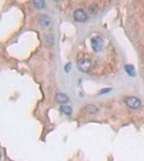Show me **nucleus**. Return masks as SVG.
<instances>
[{
  "label": "nucleus",
  "mask_w": 144,
  "mask_h": 161,
  "mask_svg": "<svg viewBox=\"0 0 144 161\" xmlns=\"http://www.w3.org/2000/svg\"><path fill=\"white\" fill-rule=\"evenodd\" d=\"M125 103L128 107H130V109H132V110H137L141 106V100L138 99L137 97H132V96L126 98Z\"/></svg>",
  "instance_id": "1"
},
{
  "label": "nucleus",
  "mask_w": 144,
  "mask_h": 161,
  "mask_svg": "<svg viewBox=\"0 0 144 161\" xmlns=\"http://www.w3.org/2000/svg\"><path fill=\"white\" fill-rule=\"evenodd\" d=\"M73 18L77 23H85L88 19V15L83 9H77L73 13Z\"/></svg>",
  "instance_id": "2"
},
{
  "label": "nucleus",
  "mask_w": 144,
  "mask_h": 161,
  "mask_svg": "<svg viewBox=\"0 0 144 161\" xmlns=\"http://www.w3.org/2000/svg\"><path fill=\"white\" fill-rule=\"evenodd\" d=\"M92 47L94 49V52L98 53L102 49L103 47V40L100 36H96L94 38H92Z\"/></svg>",
  "instance_id": "3"
},
{
  "label": "nucleus",
  "mask_w": 144,
  "mask_h": 161,
  "mask_svg": "<svg viewBox=\"0 0 144 161\" xmlns=\"http://www.w3.org/2000/svg\"><path fill=\"white\" fill-rule=\"evenodd\" d=\"M77 68L80 71L86 73L92 68V61H90V59H80L77 61Z\"/></svg>",
  "instance_id": "4"
},
{
  "label": "nucleus",
  "mask_w": 144,
  "mask_h": 161,
  "mask_svg": "<svg viewBox=\"0 0 144 161\" xmlns=\"http://www.w3.org/2000/svg\"><path fill=\"white\" fill-rule=\"evenodd\" d=\"M55 101H56L57 103H59L60 105L65 104V103L69 102V97L65 94H57L56 97H55Z\"/></svg>",
  "instance_id": "5"
},
{
  "label": "nucleus",
  "mask_w": 144,
  "mask_h": 161,
  "mask_svg": "<svg viewBox=\"0 0 144 161\" xmlns=\"http://www.w3.org/2000/svg\"><path fill=\"white\" fill-rule=\"evenodd\" d=\"M39 23L42 27H49L51 24V18L47 15H40Z\"/></svg>",
  "instance_id": "6"
},
{
  "label": "nucleus",
  "mask_w": 144,
  "mask_h": 161,
  "mask_svg": "<svg viewBox=\"0 0 144 161\" xmlns=\"http://www.w3.org/2000/svg\"><path fill=\"white\" fill-rule=\"evenodd\" d=\"M84 111L85 112H87L88 114L94 115V114H97V113L99 112V109H98V107L94 104H87L86 106L84 107Z\"/></svg>",
  "instance_id": "7"
},
{
  "label": "nucleus",
  "mask_w": 144,
  "mask_h": 161,
  "mask_svg": "<svg viewBox=\"0 0 144 161\" xmlns=\"http://www.w3.org/2000/svg\"><path fill=\"white\" fill-rule=\"evenodd\" d=\"M59 112L62 113L64 115H67V116H70L72 114V107L69 106V105L66 104H61V106L59 107Z\"/></svg>",
  "instance_id": "8"
},
{
  "label": "nucleus",
  "mask_w": 144,
  "mask_h": 161,
  "mask_svg": "<svg viewBox=\"0 0 144 161\" xmlns=\"http://www.w3.org/2000/svg\"><path fill=\"white\" fill-rule=\"evenodd\" d=\"M32 3H34V7L38 10H41L45 8V1L44 0H32Z\"/></svg>",
  "instance_id": "9"
},
{
  "label": "nucleus",
  "mask_w": 144,
  "mask_h": 161,
  "mask_svg": "<svg viewBox=\"0 0 144 161\" xmlns=\"http://www.w3.org/2000/svg\"><path fill=\"white\" fill-rule=\"evenodd\" d=\"M125 71L127 72L128 75H130V76H136L135 67L131 66V65H126V66H125Z\"/></svg>",
  "instance_id": "10"
},
{
  "label": "nucleus",
  "mask_w": 144,
  "mask_h": 161,
  "mask_svg": "<svg viewBox=\"0 0 144 161\" xmlns=\"http://www.w3.org/2000/svg\"><path fill=\"white\" fill-rule=\"evenodd\" d=\"M46 42H50V44H52L53 42H54V38H53L52 34H49V36H46Z\"/></svg>",
  "instance_id": "11"
},
{
  "label": "nucleus",
  "mask_w": 144,
  "mask_h": 161,
  "mask_svg": "<svg viewBox=\"0 0 144 161\" xmlns=\"http://www.w3.org/2000/svg\"><path fill=\"white\" fill-rule=\"evenodd\" d=\"M109 91H111V88H108V89H107V88H104V89H102L100 91V95H103V94H105V92H109Z\"/></svg>",
  "instance_id": "12"
},
{
  "label": "nucleus",
  "mask_w": 144,
  "mask_h": 161,
  "mask_svg": "<svg viewBox=\"0 0 144 161\" xmlns=\"http://www.w3.org/2000/svg\"><path fill=\"white\" fill-rule=\"evenodd\" d=\"M70 66H71V65H70V64H68L67 65V66H66V71H67V72H69V68H70Z\"/></svg>",
  "instance_id": "13"
},
{
  "label": "nucleus",
  "mask_w": 144,
  "mask_h": 161,
  "mask_svg": "<svg viewBox=\"0 0 144 161\" xmlns=\"http://www.w3.org/2000/svg\"><path fill=\"white\" fill-rule=\"evenodd\" d=\"M0 159H1V153H0Z\"/></svg>",
  "instance_id": "14"
},
{
  "label": "nucleus",
  "mask_w": 144,
  "mask_h": 161,
  "mask_svg": "<svg viewBox=\"0 0 144 161\" xmlns=\"http://www.w3.org/2000/svg\"><path fill=\"white\" fill-rule=\"evenodd\" d=\"M56 1H59V0H56Z\"/></svg>",
  "instance_id": "15"
}]
</instances>
